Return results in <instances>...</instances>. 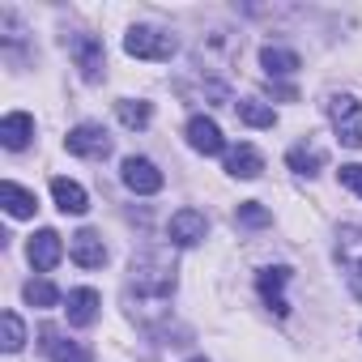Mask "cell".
I'll return each instance as SVG.
<instances>
[{"label":"cell","instance_id":"6da1fadb","mask_svg":"<svg viewBox=\"0 0 362 362\" xmlns=\"http://www.w3.org/2000/svg\"><path fill=\"white\" fill-rule=\"evenodd\" d=\"M175 294V260L166 247H145L141 256L128 260V286H124V307L141 324L166 320V303Z\"/></svg>","mask_w":362,"mask_h":362},{"label":"cell","instance_id":"7a4b0ae2","mask_svg":"<svg viewBox=\"0 0 362 362\" xmlns=\"http://www.w3.org/2000/svg\"><path fill=\"white\" fill-rule=\"evenodd\" d=\"M124 52L136 60H170L179 52V39L162 26H132L124 35Z\"/></svg>","mask_w":362,"mask_h":362},{"label":"cell","instance_id":"3957f363","mask_svg":"<svg viewBox=\"0 0 362 362\" xmlns=\"http://www.w3.org/2000/svg\"><path fill=\"white\" fill-rule=\"evenodd\" d=\"M64 47H69V56H73L77 73H81L90 86H94V81H103V73H107V47H103V39H98V35H86V30L64 35Z\"/></svg>","mask_w":362,"mask_h":362},{"label":"cell","instance_id":"277c9868","mask_svg":"<svg viewBox=\"0 0 362 362\" xmlns=\"http://www.w3.org/2000/svg\"><path fill=\"white\" fill-rule=\"evenodd\" d=\"M328 119H332V132H337L341 145L362 149V103L354 94H332L328 98Z\"/></svg>","mask_w":362,"mask_h":362},{"label":"cell","instance_id":"5b68a950","mask_svg":"<svg viewBox=\"0 0 362 362\" xmlns=\"http://www.w3.org/2000/svg\"><path fill=\"white\" fill-rule=\"evenodd\" d=\"M337 269L354 298H362V226H341L337 235Z\"/></svg>","mask_w":362,"mask_h":362},{"label":"cell","instance_id":"8992f818","mask_svg":"<svg viewBox=\"0 0 362 362\" xmlns=\"http://www.w3.org/2000/svg\"><path fill=\"white\" fill-rule=\"evenodd\" d=\"M205 235H209V218L201 209H179L166 222V239L175 247H197V243H205Z\"/></svg>","mask_w":362,"mask_h":362},{"label":"cell","instance_id":"52a82bcc","mask_svg":"<svg viewBox=\"0 0 362 362\" xmlns=\"http://www.w3.org/2000/svg\"><path fill=\"white\" fill-rule=\"evenodd\" d=\"M64 149L73 158H107L111 153V136H107L103 124H77V128H69Z\"/></svg>","mask_w":362,"mask_h":362},{"label":"cell","instance_id":"ba28073f","mask_svg":"<svg viewBox=\"0 0 362 362\" xmlns=\"http://www.w3.org/2000/svg\"><path fill=\"white\" fill-rule=\"evenodd\" d=\"M119 179H124V188L136 192V197H153V192H162V184H166L162 170H158L149 158H124Z\"/></svg>","mask_w":362,"mask_h":362},{"label":"cell","instance_id":"9c48e42d","mask_svg":"<svg viewBox=\"0 0 362 362\" xmlns=\"http://www.w3.org/2000/svg\"><path fill=\"white\" fill-rule=\"evenodd\" d=\"M69 256H73V264H81V269H103L107 264V243H103V235L98 230H77L73 239H69Z\"/></svg>","mask_w":362,"mask_h":362},{"label":"cell","instance_id":"30bf717a","mask_svg":"<svg viewBox=\"0 0 362 362\" xmlns=\"http://www.w3.org/2000/svg\"><path fill=\"white\" fill-rule=\"evenodd\" d=\"M26 256H30V264H35L39 273H52V269L60 264V256H64V239H60L56 230H39V235H30Z\"/></svg>","mask_w":362,"mask_h":362},{"label":"cell","instance_id":"8fae6325","mask_svg":"<svg viewBox=\"0 0 362 362\" xmlns=\"http://www.w3.org/2000/svg\"><path fill=\"white\" fill-rule=\"evenodd\" d=\"M294 273L286 269V264H273V269H260V277H256V286H260V298L269 303V311L273 315H290V303L281 298V290H286V281H290Z\"/></svg>","mask_w":362,"mask_h":362},{"label":"cell","instance_id":"7c38bea8","mask_svg":"<svg viewBox=\"0 0 362 362\" xmlns=\"http://www.w3.org/2000/svg\"><path fill=\"white\" fill-rule=\"evenodd\" d=\"M98 307H103V298H98V290H90V286H77V290H69V298H64V315H69L73 328H90V324L98 320Z\"/></svg>","mask_w":362,"mask_h":362},{"label":"cell","instance_id":"4fadbf2b","mask_svg":"<svg viewBox=\"0 0 362 362\" xmlns=\"http://www.w3.org/2000/svg\"><path fill=\"white\" fill-rule=\"evenodd\" d=\"M188 145H192L197 153L214 158V153L226 149V136H222V128H218L209 115H192V119H188Z\"/></svg>","mask_w":362,"mask_h":362},{"label":"cell","instance_id":"5bb4252c","mask_svg":"<svg viewBox=\"0 0 362 362\" xmlns=\"http://www.w3.org/2000/svg\"><path fill=\"white\" fill-rule=\"evenodd\" d=\"M39 337H43V349H47V358H52V362H94V354H90L81 341H64L52 324H47Z\"/></svg>","mask_w":362,"mask_h":362},{"label":"cell","instance_id":"9a60e30c","mask_svg":"<svg viewBox=\"0 0 362 362\" xmlns=\"http://www.w3.org/2000/svg\"><path fill=\"white\" fill-rule=\"evenodd\" d=\"M52 197H56V209H60V214L81 218V214L90 209L86 188H81V184H73V179H64V175H56V179H52Z\"/></svg>","mask_w":362,"mask_h":362},{"label":"cell","instance_id":"2e32d148","mask_svg":"<svg viewBox=\"0 0 362 362\" xmlns=\"http://www.w3.org/2000/svg\"><path fill=\"white\" fill-rule=\"evenodd\" d=\"M35 136V119L26 111H9L5 119H0V145L5 149H26Z\"/></svg>","mask_w":362,"mask_h":362},{"label":"cell","instance_id":"e0dca14e","mask_svg":"<svg viewBox=\"0 0 362 362\" xmlns=\"http://www.w3.org/2000/svg\"><path fill=\"white\" fill-rule=\"evenodd\" d=\"M226 170H230L235 179H260L264 158H260V149H256V145H235V149L226 153Z\"/></svg>","mask_w":362,"mask_h":362},{"label":"cell","instance_id":"ac0fdd59","mask_svg":"<svg viewBox=\"0 0 362 362\" xmlns=\"http://www.w3.org/2000/svg\"><path fill=\"white\" fill-rule=\"evenodd\" d=\"M0 201H5V214H9V218H35V209H39L35 192H26L22 184H13V179H5V184H0Z\"/></svg>","mask_w":362,"mask_h":362},{"label":"cell","instance_id":"d6986e66","mask_svg":"<svg viewBox=\"0 0 362 362\" xmlns=\"http://www.w3.org/2000/svg\"><path fill=\"white\" fill-rule=\"evenodd\" d=\"M260 64H264L269 77H290V73L303 69V60H298L294 52H286V47H264V52H260Z\"/></svg>","mask_w":362,"mask_h":362},{"label":"cell","instance_id":"ffe728a7","mask_svg":"<svg viewBox=\"0 0 362 362\" xmlns=\"http://www.w3.org/2000/svg\"><path fill=\"white\" fill-rule=\"evenodd\" d=\"M235 115H239L247 128H273V124H277V111L264 107L260 98H239V103H235Z\"/></svg>","mask_w":362,"mask_h":362},{"label":"cell","instance_id":"44dd1931","mask_svg":"<svg viewBox=\"0 0 362 362\" xmlns=\"http://www.w3.org/2000/svg\"><path fill=\"white\" fill-rule=\"evenodd\" d=\"M115 115H119L124 128H149L153 107H149L145 98H119V103H115Z\"/></svg>","mask_w":362,"mask_h":362},{"label":"cell","instance_id":"7402d4cb","mask_svg":"<svg viewBox=\"0 0 362 362\" xmlns=\"http://www.w3.org/2000/svg\"><path fill=\"white\" fill-rule=\"evenodd\" d=\"M286 162H290V170H298V175H315V170L324 166V149L311 145V141H303V145H294V149L286 153Z\"/></svg>","mask_w":362,"mask_h":362},{"label":"cell","instance_id":"603a6c76","mask_svg":"<svg viewBox=\"0 0 362 362\" xmlns=\"http://www.w3.org/2000/svg\"><path fill=\"white\" fill-rule=\"evenodd\" d=\"M273 222V214L260 205V201H243L239 209H235V226H243V230H260V226H269Z\"/></svg>","mask_w":362,"mask_h":362},{"label":"cell","instance_id":"cb8c5ba5","mask_svg":"<svg viewBox=\"0 0 362 362\" xmlns=\"http://www.w3.org/2000/svg\"><path fill=\"white\" fill-rule=\"evenodd\" d=\"M22 294H26V303H30V307H56V303H60V290H56L47 277L26 281V290H22Z\"/></svg>","mask_w":362,"mask_h":362},{"label":"cell","instance_id":"d4e9b609","mask_svg":"<svg viewBox=\"0 0 362 362\" xmlns=\"http://www.w3.org/2000/svg\"><path fill=\"white\" fill-rule=\"evenodd\" d=\"M0 324H5V349L18 354L26 345V324L18 320V311H5V315H0Z\"/></svg>","mask_w":362,"mask_h":362},{"label":"cell","instance_id":"484cf974","mask_svg":"<svg viewBox=\"0 0 362 362\" xmlns=\"http://www.w3.org/2000/svg\"><path fill=\"white\" fill-rule=\"evenodd\" d=\"M337 179H341V188H349V192H358V197H362V166H358V162L341 166V170H337Z\"/></svg>","mask_w":362,"mask_h":362},{"label":"cell","instance_id":"4316f807","mask_svg":"<svg viewBox=\"0 0 362 362\" xmlns=\"http://www.w3.org/2000/svg\"><path fill=\"white\" fill-rule=\"evenodd\" d=\"M269 94H273V98H281V103H294V98H298V90H294V86H277V81H269Z\"/></svg>","mask_w":362,"mask_h":362},{"label":"cell","instance_id":"83f0119b","mask_svg":"<svg viewBox=\"0 0 362 362\" xmlns=\"http://www.w3.org/2000/svg\"><path fill=\"white\" fill-rule=\"evenodd\" d=\"M188 362H205V358H188Z\"/></svg>","mask_w":362,"mask_h":362}]
</instances>
